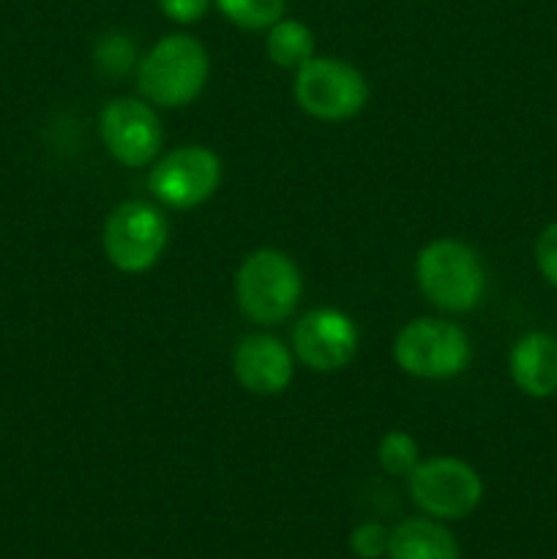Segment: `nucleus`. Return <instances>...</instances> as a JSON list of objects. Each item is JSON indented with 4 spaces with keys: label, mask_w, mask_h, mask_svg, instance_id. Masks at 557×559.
I'll return each mask as SVG.
<instances>
[{
    "label": "nucleus",
    "mask_w": 557,
    "mask_h": 559,
    "mask_svg": "<svg viewBox=\"0 0 557 559\" xmlns=\"http://www.w3.org/2000/svg\"><path fill=\"white\" fill-rule=\"evenodd\" d=\"M211 3L213 0H158L164 16L178 22V25H191V22L202 20Z\"/></svg>",
    "instance_id": "20"
},
{
    "label": "nucleus",
    "mask_w": 557,
    "mask_h": 559,
    "mask_svg": "<svg viewBox=\"0 0 557 559\" xmlns=\"http://www.w3.org/2000/svg\"><path fill=\"white\" fill-rule=\"evenodd\" d=\"M407 489L415 506L431 519H464L484 497L478 473L467 462L451 456L420 462L407 475Z\"/></svg>",
    "instance_id": "7"
},
{
    "label": "nucleus",
    "mask_w": 557,
    "mask_h": 559,
    "mask_svg": "<svg viewBox=\"0 0 557 559\" xmlns=\"http://www.w3.org/2000/svg\"><path fill=\"white\" fill-rule=\"evenodd\" d=\"M218 11L244 31H265L284 14V0H216Z\"/></svg>",
    "instance_id": "15"
},
{
    "label": "nucleus",
    "mask_w": 557,
    "mask_h": 559,
    "mask_svg": "<svg viewBox=\"0 0 557 559\" xmlns=\"http://www.w3.org/2000/svg\"><path fill=\"white\" fill-rule=\"evenodd\" d=\"M211 74L205 47L186 33H173L153 44L140 60L137 87L142 96L158 107L178 109L194 102Z\"/></svg>",
    "instance_id": "2"
},
{
    "label": "nucleus",
    "mask_w": 557,
    "mask_h": 559,
    "mask_svg": "<svg viewBox=\"0 0 557 559\" xmlns=\"http://www.w3.org/2000/svg\"><path fill=\"white\" fill-rule=\"evenodd\" d=\"M304 282L284 251L257 249L240 262L235 276V298L240 311L257 325H278L298 309Z\"/></svg>",
    "instance_id": "3"
},
{
    "label": "nucleus",
    "mask_w": 557,
    "mask_h": 559,
    "mask_svg": "<svg viewBox=\"0 0 557 559\" xmlns=\"http://www.w3.org/2000/svg\"><path fill=\"white\" fill-rule=\"evenodd\" d=\"M235 377L257 396H276L293 382V355L278 338L268 333H251L235 347Z\"/></svg>",
    "instance_id": "11"
},
{
    "label": "nucleus",
    "mask_w": 557,
    "mask_h": 559,
    "mask_svg": "<svg viewBox=\"0 0 557 559\" xmlns=\"http://www.w3.org/2000/svg\"><path fill=\"white\" fill-rule=\"evenodd\" d=\"M470 338L448 320L407 322L393 342V358L399 369L418 380H451L470 366Z\"/></svg>",
    "instance_id": "4"
},
{
    "label": "nucleus",
    "mask_w": 557,
    "mask_h": 559,
    "mask_svg": "<svg viewBox=\"0 0 557 559\" xmlns=\"http://www.w3.org/2000/svg\"><path fill=\"white\" fill-rule=\"evenodd\" d=\"M222 180V162L205 145H183L169 151L151 169L153 197L173 211H189L211 200Z\"/></svg>",
    "instance_id": "8"
},
{
    "label": "nucleus",
    "mask_w": 557,
    "mask_h": 559,
    "mask_svg": "<svg viewBox=\"0 0 557 559\" xmlns=\"http://www.w3.org/2000/svg\"><path fill=\"white\" fill-rule=\"evenodd\" d=\"M415 278L431 306L467 314L484 300L486 267L475 249L453 238L431 240L415 260Z\"/></svg>",
    "instance_id": "1"
},
{
    "label": "nucleus",
    "mask_w": 557,
    "mask_h": 559,
    "mask_svg": "<svg viewBox=\"0 0 557 559\" xmlns=\"http://www.w3.org/2000/svg\"><path fill=\"white\" fill-rule=\"evenodd\" d=\"M93 58H96V66L104 74L123 76L134 66L137 52L129 36H123V33H107V36L98 38L96 49H93Z\"/></svg>",
    "instance_id": "17"
},
{
    "label": "nucleus",
    "mask_w": 557,
    "mask_h": 559,
    "mask_svg": "<svg viewBox=\"0 0 557 559\" xmlns=\"http://www.w3.org/2000/svg\"><path fill=\"white\" fill-rule=\"evenodd\" d=\"M293 349L306 369L339 371L355 358L358 328L344 311L315 309L295 325Z\"/></svg>",
    "instance_id": "10"
},
{
    "label": "nucleus",
    "mask_w": 557,
    "mask_h": 559,
    "mask_svg": "<svg viewBox=\"0 0 557 559\" xmlns=\"http://www.w3.org/2000/svg\"><path fill=\"white\" fill-rule=\"evenodd\" d=\"M265 49L273 66L298 71L300 66L315 58V36L304 22L278 20L276 25L268 27Z\"/></svg>",
    "instance_id": "14"
},
{
    "label": "nucleus",
    "mask_w": 557,
    "mask_h": 559,
    "mask_svg": "<svg viewBox=\"0 0 557 559\" xmlns=\"http://www.w3.org/2000/svg\"><path fill=\"white\" fill-rule=\"evenodd\" d=\"M295 102L306 115L328 123L349 120L369 102V82L339 58H311L295 71Z\"/></svg>",
    "instance_id": "5"
},
{
    "label": "nucleus",
    "mask_w": 557,
    "mask_h": 559,
    "mask_svg": "<svg viewBox=\"0 0 557 559\" xmlns=\"http://www.w3.org/2000/svg\"><path fill=\"white\" fill-rule=\"evenodd\" d=\"M388 544H391V533L377 522H364L353 530L349 535V549L360 559H380L388 555Z\"/></svg>",
    "instance_id": "18"
},
{
    "label": "nucleus",
    "mask_w": 557,
    "mask_h": 559,
    "mask_svg": "<svg viewBox=\"0 0 557 559\" xmlns=\"http://www.w3.org/2000/svg\"><path fill=\"white\" fill-rule=\"evenodd\" d=\"M535 265H538L541 276L557 287V222L541 229L538 240H535Z\"/></svg>",
    "instance_id": "19"
},
{
    "label": "nucleus",
    "mask_w": 557,
    "mask_h": 559,
    "mask_svg": "<svg viewBox=\"0 0 557 559\" xmlns=\"http://www.w3.org/2000/svg\"><path fill=\"white\" fill-rule=\"evenodd\" d=\"M388 559H459V546L435 519H407L391 533Z\"/></svg>",
    "instance_id": "13"
},
{
    "label": "nucleus",
    "mask_w": 557,
    "mask_h": 559,
    "mask_svg": "<svg viewBox=\"0 0 557 559\" xmlns=\"http://www.w3.org/2000/svg\"><path fill=\"white\" fill-rule=\"evenodd\" d=\"M104 147L118 164L131 169L147 167L162 151V123L153 107L140 98H115L98 120Z\"/></svg>",
    "instance_id": "9"
},
{
    "label": "nucleus",
    "mask_w": 557,
    "mask_h": 559,
    "mask_svg": "<svg viewBox=\"0 0 557 559\" xmlns=\"http://www.w3.org/2000/svg\"><path fill=\"white\" fill-rule=\"evenodd\" d=\"M169 240L167 218L147 202H120L104 222V254L120 273L151 271Z\"/></svg>",
    "instance_id": "6"
},
{
    "label": "nucleus",
    "mask_w": 557,
    "mask_h": 559,
    "mask_svg": "<svg viewBox=\"0 0 557 559\" xmlns=\"http://www.w3.org/2000/svg\"><path fill=\"white\" fill-rule=\"evenodd\" d=\"M513 385L533 399L557 393V338L549 333H528L511 347L508 358Z\"/></svg>",
    "instance_id": "12"
},
{
    "label": "nucleus",
    "mask_w": 557,
    "mask_h": 559,
    "mask_svg": "<svg viewBox=\"0 0 557 559\" xmlns=\"http://www.w3.org/2000/svg\"><path fill=\"white\" fill-rule=\"evenodd\" d=\"M377 462L393 478H407L418 467V442L407 431H388L377 448Z\"/></svg>",
    "instance_id": "16"
}]
</instances>
